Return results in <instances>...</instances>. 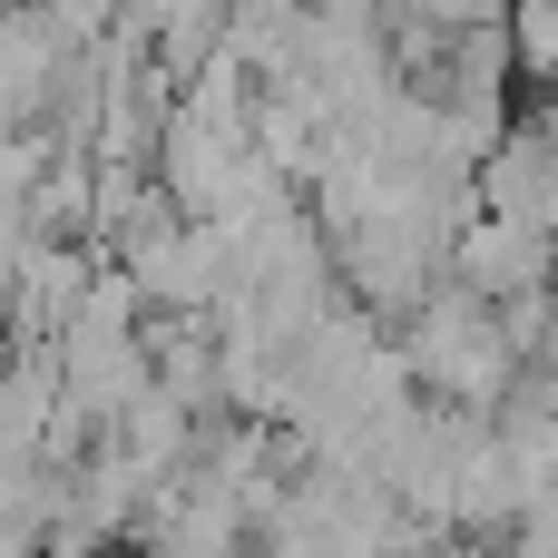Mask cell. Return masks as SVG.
<instances>
[{
	"instance_id": "6da1fadb",
	"label": "cell",
	"mask_w": 558,
	"mask_h": 558,
	"mask_svg": "<svg viewBox=\"0 0 558 558\" xmlns=\"http://www.w3.org/2000/svg\"><path fill=\"white\" fill-rule=\"evenodd\" d=\"M402 353V373L412 383H432L441 392V412H500V392L520 383V353L500 343V314L490 304H471L461 284H432L422 304H412V333L392 343Z\"/></svg>"
},
{
	"instance_id": "7a4b0ae2",
	"label": "cell",
	"mask_w": 558,
	"mask_h": 558,
	"mask_svg": "<svg viewBox=\"0 0 558 558\" xmlns=\"http://www.w3.org/2000/svg\"><path fill=\"white\" fill-rule=\"evenodd\" d=\"M441 275H451V284H461L471 304H510V294H539V284L558 275V245H549V235H530V226L471 216V226L451 235Z\"/></svg>"
},
{
	"instance_id": "3957f363",
	"label": "cell",
	"mask_w": 558,
	"mask_h": 558,
	"mask_svg": "<svg viewBox=\"0 0 558 558\" xmlns=\"http://www.w3.org/2000/svg\"><path fill=\"white\" fill-rule=\"evenodd\" d=\"M59 29L39 20V0H0V128H39V98L59 78Z\"/></svg>"
},
{
	"instance_id": "277c9868",
	"label": "cell",
	"mask_w": 558,
	"mask_h": 558,
	"mask_svg": "<svg viewBox=\"0 0 558 558\" xmlns=\"http://www.w3.org/2000/svg\"><path fill=\"white\" fill-rule=\"evenodd\" d=\"M500 39H510V69H530V78H558V0H510Z\"/></svg>"
},
{
	"instance_id": "5b68a950",
	"label": "cell",
	"mask_w": 558,
	"mask_h": 558,
	"mask_svg": "<svg viewBox=\"0 0 558 558\" xmlns=\"http://www.w3.org/2000/svg\"><path fill=\"white\" fill-rule=\"evenodd\" d=\"M530 137H539V157H549V167H558V98H549V108H539V118H530Z\"/></svg>"
}]
</instances>
